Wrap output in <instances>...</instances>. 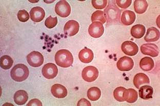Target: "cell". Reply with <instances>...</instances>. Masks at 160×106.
<instances>
[{"label":"cell","mask_w":160,"mask_h":106,"mask_svg":"<svg viewBox=\"0 0 160 106\" xmlns=\"http://www.w3.org/2000/svg\"><path fill=\"white\" fill-rule=\"evenodd\" d=\"M55 61L58 66L61 67H69L73 64V57L69 51L66 49H61L56 53Z\"/></svg>","instance_id":"1"},{"label":"cell","mask_w":160,"mask_h":106,"mask_svg":"<svg viewBox=\"0 0 160 106\" xmlns=\"http://www.w3.org/2000/svg\"><path fill=\"white\" fill-rule=\"evenodd\" d=\"M29 75V71L27 66L23 64L16 65L10 71L12 79L18 82L26 80Z\"/></svg>","instance_id":"2"},{"label":"cell","mask_w":160,"mask_h":106,"mask_svg":"<svg viewBox=\"0 0 160 106\" xmlns=\"http://www.w3.org/2000/svg\"><path fill=\"white\" fill-rule=\"evenodd\" d=\"M121 10L115 4L110 3L105 9L104 14L108 23H117L120 21Z\"/></svg>","instance_id":"3"},{"label":"cell","mask_w":160,"mask_h":106,"mask_svg":"<svg viewBox=\"0 0 160 106\" xmlns=\"http://www.w3.org/2000/svg\"><path fill=\"white\" fill-rule=\"evenodd\" d=\"M99 76V71L97 68L93 66H87L84 68L82 72V76L83 80L88 82L92 83L97 79Z\"/></svg>","instance_id":"4"},{"label":"cell","mask_w":160,"mask_h":106,"mask_svg":"<svg viewBox=\"0 0 160 106\" xmlns=\"http://www.w3.org/2000/svg\"><path fill=\"white\" fill-rule=\"evenodd\" d=\"M55 12L61 17H67L70 15L71 7L66 1L62 0L56 4Z\"/></svg>","instance_id":"5"},{"label":"cell","mask_w":160,"mask_h":106,"mask_svg":"<svg viewBox=\"0 0 160 106\" xmlns=\"http://www.w3.org/2000/svg\"><path fill=\"white\" fill-rule=\"evenodd\" d=\"M27 60L29 65L33 67H39L43 64L44 57L38 51H32L27 56Z\"/></svg>","instance_id":"6"},{"label":"cell","mask_w":160,"mask_h":106,"mask_svg":"<svg viewBox=\"0 0 160 106\" xmlns=\"http://www.w3.org/2000/svg\"><path fill=\"white\" fill-rule=\"evenodd\" d=\"M134 62L131 57L124 56L120 58L117 62L118 69L121 71H129L133 68Z\"/></svg>","instance_id":"7"},{"label":"cell","mask_w":160,"mask_h":106,"mask_svg":"<svg viewBox=\"0 0 160 106\" xmlns=\"http://www.w3.org/2000/svg\"><path fill=\"white\" fill-rule=\"evenodd\" d=\"M43 76L50 80L56 78L58 73L57 66L53 63H48L43 66L42 70Z\"/></svg>","instance_id":"8"},{"label":"cell","mask_w":160,"mask_h":106,"mask_svg":"<svg viewBox=\"0 0 160 106\" xmlns=\"http://www.w3.org/2000/svg\"><path fill=\"white\" fill-rule=\"evenodd\" d=\"M121 49L122 51L129 56H134L139 51V47L134 42L127 41L123 42L122 44Z\"/></svg>","instance_id":"9"},{"label":"cell","mask_w":160,"mask_h":106,"mask_svg":"<svg viewBox=\"0 0 160 106\" xmlns=\"http://www.w3.org/2000/svg\"><path fill=\"white\" fill-rule=\"evenodd\" d=\"M104 28L103 24L99 22H94L90 24L88 28V33L94 38H99L103 35Z\"/></svg>","instance_id":"10"},{"label":"cell","mask_w":160,"mask_h":106,"mask_svg":"<svg viewBox=\"0 0 160 106\" xmlns=\"http://www.w3.org/2000/svg\"><path fill=\"white\" fill-rule=\"evenodd\" d=\"M80 29V25L78 22L70 20L67 22L65 25L64 32L65 35L69 36H74L77 34Z\"/></svg>","instance_id":"11"},{"label":"cell","mask_w":160,"mask_h":106,"mask_svg":"<svg viewBox=\"0 0 160 106\" xmlns=\"http://www.w3.org/2000/svg\"><path fill=\"white\" fill-rule=\"evenodd\" d=\"M141 51L143 55L157 57L159 55V49L154 44H144L141 46Z\"/></svg>","instance_id":"12"},{"label":"cell","mask_w":160,"mask_h":106,"mask_svg":"<svg viewBox=\"0 0 160 106\" xmlns=\"http://www.w3.org/2000/svg\"><path fill=\"white\" fill-rule=\"evenodd\" d=\"M51 92L53 96L58 99L65 98L68 93L66 87L59 84H56L52 86Z\"/></svg>","instance_id":"13"},{"label":"cell","mask_w":160,"mask_h":106,"mask_svg":"<svg viewBox=\"0 0 160 106\" xmlns=\"http://www.w3.org/2000/svg\"><path fill=\"white\" fill-rule=\"evenodd\" d=\"M30 18L34 22H40L43 20L45 16V12L41 7H34L30 12Z\"/></svg>","instance_id":"14"},{"label":"cell","mask_w":160,"mask_h":106,"mask_svg":"<svg viewBox=\"0 0 160 106\" xmlns=\"http://www.w3.org/2000/svg\"><path fill=\"white\" fill-rule=\"evenodd\" d=\"M136 14L130 10H126L122 14L121 21L123 25L129 26L132 24L136 20Z\"/></svg>","instance_id":"15"},{"label":"cell","mask_w":160,"mask_h":106,"mask_svg":"<svg viewBox=\"0 0 160 106\" xmlns=\"http://www.w3.org/2000/svg\"><path fill=\"white\" fill-rule=\"evenodd\" d=\"M93 53L91 49L85 48L80 51L79 58L81 62L84 63H89L93 59Z\"/></svg>","instance_id":"16"},{"label":"cell","mask_w":160,"mask_h":106,"mask_svg":"<svg viewBox=\"0 0 160 106\" xmlns=\"http://www.w3.org/2000/svg\"><path fill=\"white\" fill-rule=\"evenodd\" d=\"M159 30L154 27L149 28L147 30L144 40L147 42H156L160 39Z\"/></svg>","instance_id":"17"},{"label":"cell","mask_w":160,"mask_h":106,"mask_svg":"<svg viewBox=\"0 0 160 106\" xmlns=\"http://www.w3.org/2000/svg\"><path fill=\"white\" fill-rule=\"evenodd\" d=\"M113 96L116 100L118 102H125L127 100L128 96V90L122 87L117 88L113 91Z\"/></svg>","instance_id":"18"},{"label":"cell","mask_w":160,"mask_h":106,"mask_svg":"<svg viewBox=\"0 0 160 106\" xmlns=\"http://www.w3.org/2000/svg\"><path fill=\"white\" fill-rule=\"evenodd\" d=\"M14 103L18 105H23L26 104L28 99V96L27 92L25 90H20L17 91L14 95Z\"/></svg>","instance_id":"19"},{"label":"cell","mask_w":160,"mask_h":106,"mask_svg":"<svg viewBox=\"0 0 160 106\" xmlns=\"http://www.w3.org/2000/svg\"><path fill=\"white\" fill-rule=\"evenodd\" d=\"M133 84L137 89H139L140 86L145 84L150 83L148 77L143 73H139L134 76L133 78Z\"/></svg>","instance_id":"20"},{"label":"cell","mask_w":160,"mask_h":106,"mask_svg":"<svg viewBox=\"0 0 160 106\" xmlns=\"http://www.w3.org/2000/svg\"><path fill=\"white\" fill-rule=\"evenodd\" d=\"M153 93V88L148 85L143 86L139 88V96L141 99L145 100L152 99Z\"/></svg>","instance_id":"21"},{"label":"cell","mask_w":160,"mask_h":106,"mask_svg":"<svg viewBox=\"0 0 160 106\" xmlns=\"http://www.w3.org/2000/svg\"><path fill=\"white\" fill-rule=\"evenodd\" d=\"M145 32L146 29L143 25H136L131 29V35L135 39H141L144 36Z\"/></svg>","instance_id":"22"},{"label":"cell","mask_w":160,"mask_h":106,"mask_svg":"<svg viewBox=\"0 0 160 106\" xmlns=\"http://www.w3.org/2000/svg\"><path fill=\"white\" fill-rule=\"evenodd\" d=\"M140 67L144 71L152 70L154 67V61L151 57H143L140 60Z\"/></svg>","instance_id":"23"},{"label":"cell","mask_w":160,"mask_h":106,"mask_svg":"<svg viewBox=\"0 0 160 106\" xmlns=\"http://www.w3.org/2000/svg\"><path fill=\"white\" fill-rule=\"evenodd\" d=\"M148 4L145 0H136L134 2V11L138 14H143L146 12Z\"/></svg>","instance_id":"24"},{"label":"cell","mask_w":160,"mask_h":106,"mask_svg":"<svg viewBox=\"0 0 160 106\" xmlns=\"http://www.w3.org/2000/svg\"><path fill=\"white\" fill-rule=\"evenodd\" d=\"M101 96V92L99 88L93 87L90 88L87 91V97L92 101H97Z\"/></svg>","instance_id":"25"},{"label":"cell","mask_w":160,"mask_h":106,"mask_svg":"<svg viewBox=\"0 0 160 106\" xmlns=\"http://www.w3.org/2000/svg\"><path fill=\"white\" fill-rule=\"evenodd\" d=\"M13 63L12 57L8 55H3L1 57L0 65L1 67L5 70L10 69Z\"/></svg>","instance_id":"26"},{"label":"cell","mask_w":160,"mask_h":106,"mask_svg":"<svg viewBox=\"0 0 160 106\" xmlns=\"http://www.w3.org/2000/svg\"><path fill=\"white\" fill-rule=\"evenodd\" d=\"M91 19H92V22L99 21L102 24H104L106 22L104 12L101 10H98L94 12L93 14H92Z\"/></svg>","instance_id":"27"},{"label":"cell","mask_w":160,"mask_h":106,"mask_svg":"<svg viewBox=\"0 0 160 106\" xmlns=\"http://www.w3.org/2000/svg\"><path fill=\"white\" fill-rule=\"evenodd\" d=\"M128 90V96L127 98V103H134L137 100L138 98V92L136 90L130 88V89H127Z\"/></svg>","instance_id":"28"},{"label":"cell","mask_w":160,"mask_h":106,"mask_svg":"<svg viewBox=\"0 0 160 106\" xmlns=\"http://www.w3.org/2000/svg\"><path fill=\"white\" fill-rule=\"evenodd\" d=\"M107 0H92V5L96 9H102L106 7L107 4Z\"/></svg>","instance_id":"29"},{"label":"cell","mask_w":160,"mask_h":106,"mask_svg":"<svg viewBox=\"0 0 160 106\" xmlns=\"http://www.w3.org/2000/svg\"><path fill=\"white\" fill-rule=\"evenodd\" d=\"M57 24V17H52V16H49L48 17H47L45 21V26L49 29L53 28L56 27Z\"/></svg>","instance_id":"30"},{"label":"cell","mask_w":160,"mask_h":106,"mask_svg":"<svg viewBox=\"0 0 160 106\" xmlns=\"http://www.w3.org/2000/svg\"><path fill=\"white\" fill-rule=\"evenodd\" d=\"M18 18L22 22H26L29 19V15L28 12L25 10H21L18 13Z\"/></svg>","instance_id":"31"},{"label":"cell","mask_w":160,"mask_h":106,"mask_svg":"<svg viewBox=\"0 0 160 106\" xmlns=\"http://www.w3.org/2000/svg\"><path fill=\"white\" fill-rule=\"evenodd\" d=\"M131 0H117L116 3L118 6L122 9H126L128 8L132 4Z\"/></svg>","instance_id":"32"},{"label":"cell","mask_w":160,"mask_h":106,"mask_svg":"<svg viewBox=\"0 0 160 106\" xmlns=\"http://www.w3.org/2000/svg\"><path fill=\"white\" fill-rule=\"evenodd\" d=\"M27 106H42V104L40 100L38 99H33L30 100L28 103L27 104Z\"/></svg>","instance_id":"33"},{"label":"cell","mask_w":160,"mask_h":106,"mask_svg":"<svg viewBox=\"0 0 160 106\" xmlns=\"http://www.w3.org/2000/svg\"><path fill=\"white\" fill-rule=\"evenodd\" d=\"M91 105H91V104H90V102H89L88 100H87V99H80L79 102H78L77 106H91Z\"/></svg>","instance_id":"34"}]
</instances>
